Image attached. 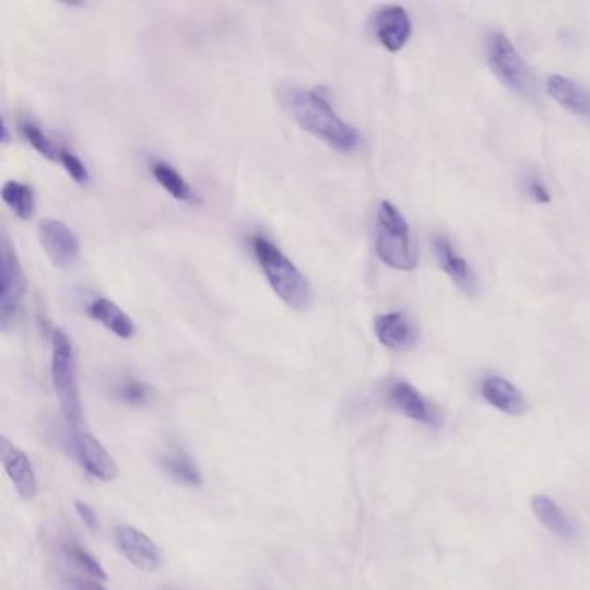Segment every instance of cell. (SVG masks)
<instances>
[{"label": "cell", "mask_w": 590, "mask_h": 590, "mask_svg": "<svg viewBox=\"0 0 590 590\" xmlns=\"http://www.w3.org/2000/svg\"><path fill=\"white\" fill-rule=\"evenodd\" d=\"M113 541L123 556L144 571H154L162 566V553L156 542L130 524H117L113 530Z\"/></svg>", "instance_id": "9"}, {"label": "cell", "mask_w": 590, "mask_h": 590, "mask_svg": "<svg viewBox=\"0 0 590 590\" xmlns=\"http://www.w3.org/2000/svg\"><path fill=\"white\" fill-rule=\"evenodd\" d=\"M73 586H75L76 590H106L99 582L88 580V578H76V580H73Z\"/></svg>", "instance_id": "28"}, {"label": "cell", "mask_w": 590, "mask_h": 590, "mask_svg": "<svg viewBox=\"0 0 590 590\" xmlns=\"http://www.w3.org/2000/svg\"><path fill=\"white\" fill-rule=\"evenodd\" d=\"M376 253L397 271H414L420 263L409 222L390 201H381L376 213Z\"/></svg>", "instance_id": "3"}, {"label": "cell", "mask_w": 590, "mask_h": 590, "mask_svg": "<svg viewBox=\"0 0 590 590\" xmlns=\"http://www.w3.org/2000/svg\"><path fill=\"white\" fill-rule=\"evenodd\" d=\"M0 196L17 219L30 221L35 215V192L28 184L20 182V180H8L2 186Z\"/></svg>", "instance_id": "21"}, {"label": "cell", "mask_w": 590, "mask_h": 590, "mask_svg": "<svg viewBox=\"0 0 590 590\" xmlns=\"http://www.w3.org/2000/svg\"><path fill=\"white\" fill-rule=\"evenodd\" d=\"M63 551L64 556H67L76 568H80L84 574H87L88 577L97 578V580H103V582L108 578L106 577L105 568L101 566V563L97 562L96 557L88 553L84 545H80L76 541H68L63 544Z\"/></svg>", "instance_id": "22"}, {"label": "cell", "mask_w": 590, "mask_h": 590, "mask_svg": "<svg viewBox=\"0 0 590 590\" xmlns=\"http://www.w3.org/2000/svg\"><path fill=\"white\" fill-rule=\"evenodd\" d=\"M26 281L22 262L8 234L2 236V271H0V326L8 331L22 314Z\"/></svg>", "instance_id": "6"}, {"label": "cell", "mask_w": 590, "mask_h": 590, "mask_svg": "<svg viewBox=\"0 0 590 590\" xmlns=\"http://www.w3.org/2000/svg\"><path fill=\"white\" fill-rule=\"evenodd\" d=\"M433 250L437 253L438 262H440L441 271L452 279L456 286L461 287L464 293L476 292V275L465 258L456 251L452 243L445 236H437L433 239Z\"/></svg>", "instance_id": "16"}, {"label": "cell", "mask_w": 590, "mask_h": 590, "mask_svg": "<svg viewBox=\"0 0 590 590\" xmlns=\"http://www.w3.org/2000/svg\"><path fill=\"white\" fill-rule=\"evenodd\" d=\"M375 35L378 43L390 52H399L408 46L412 35V20L402 5H382L375 16Z\"/></svg>", "instance_id": "10"}, {"label": "cell", "mask_w": 590, "mask_h": 590, "mask_svg": "<svg viewBox=\"0 0 590 590\" xmlns=\"http://www.w3.org/2000/svg\"><path fill=\"white\" fill-rule=\"evenodd\" d=\"M375 333L387 349L403 352L416 345L417 331L403 312H387L376 317Z\"/></svg>", "instance_id": "15"}, {"label": "cell", "mask_w": 590, "mask_h": 590, "mask_svg": "<svg viewBox=\"0 0 590 590\" xmlns=\"http://www.w3.org/2000/svg\"><path fill=\"white\" fill-rule=\"evenodd\" d=\"M38 239L50 262L59 269H71L79 262L82 250L79 236L63 221L43 219L38 224Z\"/></svg>", "instance_id": "7"}, {"label": "cell", "mask_w": 590, "mask_h": 590, "mask_svg": "<svg viewBox=\"0 0 590 590\" xmlns=\"http://www.w3.org/2000/svg\"><path fill=\"white\" fill-rule=\"evenodd\" d=\"M532 512L536 521L559 541L574 542L577 539V523L553 497L544 494L533 495Z\"/></svg>", "instance_id": "14"}, {"label": "cell", "mask_w": 590, "mask_h": 590, "mask_svg": "<svg viewBox=\"0 0 590 590\" xmlns=\"http://www.w3.org/2000/svg\"><path fill=\"white\" fill-rule=\"evenodd\" d=\"M2 464L17 495L23 500L35 499L38 494V482L34 465L23 450L9 444L5 438L2 440Z\"/></svg>", "instance_id": "12"}, {"label": "cell", "mask_w": 590, "mask_h": 590, "mask_svg": "<svg viewBox=\"0 0 590 590\" xmlns=\"http://www.w3.org/2000/svg\"><path fill=\"white\" fill-rule=\"evenodd\" d=\"M527 192L539 204L551 203V192H548V189L539 179H528Z\"/></svg>", "instance_id": "27"}, {"label": "cell", "mask_w": 590, "mask_h": 590, "mask_svg": "<svg viewBox=\"0 0 590 590\" xmlns=\"http://www.w3.org/2000/svg\"><path fill=\"white\" fill-rule=\"evenodd\" d=\"M387 396L391 405L408 420L416 421L429 428H440L444 423L438 409L426 397L421 396V391L412 387L411 382L403 379L391 381Z\"/></svg>", "instance_id": "8"}, {"label": "cell", "mask_w": 590, "mask_h": 590, "mask_svg": "<svg viewBox=\"0 0 590 590\" xmlns=\"http://www.w3.org/2000/svg\"><path fill=\"white\" fill-rule=\"evenodd\" d=\"M113 393L120 402L127 403V405H135V408L150 402L151 396H153L150 385L135 378L120 379L113 388Z\"/></svg>", "instance_id": "24"}, {"label": "cell", "mask_w": 590, "mask_h": 590, "mask_svg": "<svg viewBox=\"0 0 590 590\" xmlns=\"http://www.w3.org/2000/svg\"><path fill=\"white\" fill-rule=\"evenodd\" d=\"M87 312L92 319L101 322L108 331H111L115 337L121 338V340H130L135 334V324H133L132 317L123 312L113 299L105 298V296L94 299L88 305Z\"/></svg>", "instance_id": "18"}, {"label": "cell", "mask_w": 590, "mask_h": 590, "mask_svg": "<svg viewBox=\"0 0 590 590\" xmlns=\"http://www.w3.org/2000/svg\"><path fill=\"white\" fill-rule=\"evenodd\" d=\"M50 378L64 420L79 426L82 423V400L76 355L73 343L63 329H55L50 337Z\"/></svg>", "instance_id": "4"}, {"label": "cell", "mask_w": 590, "mask_h": 590, "mask_svg": "<svg viewBox=\"0 0 590 590\" xmlns=\"http://www.w3.org/2000/svg\"><path fill=\"white\" fill-rule=\"evenodd\" d=\"M547 92L557 105L590 120V92L577 80L554 73L547 79Z\"/></svg>", "instance_id": "17"}, {"label": "cell", "mask_w": 590, "mask_h": 590, "mask_svg": "<svg viewBox=\"0 0 590 590\" xmlns=\"http://www.w3.org/2000/svg\"><path fill=\"white\" fill-rule=\"evenodd\" d=\"M281 99L293 120L331 150L350 154L361 146V133L334 111L333 105L319 88L292 85L284 88Z\"/></svg>", "instance_id": "1"}, {"label": "cell", "mask_w": 590, "mask_h": 590, "mask_svg": "<svg viewBox=\"0 0 590 590\" xmlns=\"http://www.w3.org/2000/svg\"><path fill=\"white\" fill-rule=\"evenodd\" d=\"M20 130H22V135L25 138V141L28 142L30 146L34 148L40 156L50 160V162H59L61 148L56 146L55 142L50 141L49 135H47L37 123H34V121H22Z\"/></svg>", "instance_id": "23"}, {"label": "cell", "mask_w": 590, "mask_h": 590, "mask_svg": "<svg viewBox=\"0 0 590 590\" xmlns=\"http://www.w3.org/2000/svg\"><path fill=\"white\" fill-rule=\"evenodd\" d=\"M75 511L80 516V520L87 524L88 530H92V532L99 530V518H97L94 507L88 506L87 503H82V500H76Z\"/></svg>", "instance_id": "26"}, {"label": "cell", "mask_w": 590, "mask_h": 590, "mask_svg": "<svg viewBox=\"0 0 590 590\" xmlns=\"http://www.w3.org/2000/svg\"><path fill=\"white\" fill-rule=\"evenodd\" d=\"M151 174H153L154 180L162 186L174 200L182 201V203H200V198L192 191L188 180L184 179L179 172L172 167L167 162H154L151 163Z\"/></svg>", "instance_id": "20"}, {"label": "cell", "mask_w": 590, "mask_h": 590, "mask_svg": "<svg viewBox=\"0 0 590 590\" xmlns=\"http://www.w3.org/2000/svg\"><path fill=\"white\" fill-rule=\"evenodd\" d=\"M160 465L174 482L180 483V485H203V474H201L200 468L196 464L194 459L180 447H172L167 452L162 453Z\"/></svg>", "instance_id": "19"}, {"label": "cell", "mask_w": 590, "mask_h": 590, "mask_svg": "<svg viewBox=\"0 0 590 590\" xmlns=\"http://www.w3.org/2000/svg\"><path fill=\"white\" fill-rule=\"evenodd\" d=\"M251 250L266 274L267 283L271 284L272 292L283 299L284 305L298 312L308 310L314 302L312 286L292 258H287L269 237L260 234L251 239Z\"/></svg>", "instance_id": "2"}, {"label": "cell", "mask_w": 590, "mask_h": 590, "mask_svg": "<svg viewBox=\"0 0 590 590\" xmlns=\"http://www.w3.org/2000/svg\"><path fill=\"white\" fill-rule=\"evenodd\" d=\"M168 590H172V589H168Z\"/></svg>", "instance_id": "29"}, {"label": "cell", "mask_w": 590, "mask_h": 590, "mask_svg": "<svg viewBox=\"0 0 590 590\" xmlns=\"http://www.w3.org/2000/svg\"><path fill=\"white\" fill-rule=\"evenodd\" d=\"M486 59L491 64L492 71L499 76L506 87L512 88L518 94L530 96L535 87L532 71L527 61L521 58L520 52L516 50L515 44L509 37L494 32L488 38V49H486Z\"/></svg>", "instance_id": "5"}, {"label": "cell", "mask_w": 590, "mask_h": 590, "mask_svg": "<svg viewBox=\"0 0 590 590\" xmlns=\"http://www.w3.org/2000/svg\"><path fill=\"white\" fill-rule=\"evenodd\" d=\"M59 163L63 165L67 174L70 175L71 179L75 180L80 186H84L91 180V174H88V168L85 167V163L76 156L75 153L64 150L61 148V153H59Z\"/></svg>", "instance_id": "25"}, {"label": "cell", "mask_w": 590, "mask_h": 590, "mask_svg": "<svg viewBox=\"0 0 590 590\" xmlns=\"http://www.w3.org/2000/svg\"><path fill=\"white\" fill-rule=\"evenodd\" d=\"M73 447L80 464L94 479L101 482H111L118 476L117 461L109 456L105 445L101 444L91 433L76 429L73 433Z\"/></svg>", "instance_id": "11"}, {"label": "cell", "mask_w": 590, "mask_h": 590, "mask_svg": "<svg viewBox=\"0 0 590 590\" xmlns=\"http://www.w3.org/2000/svg\"><path fill=\"white\" fill-rule=\"evenodd\" d=\"M480 393L492 408L504 412L507 416H523L528 411L527 397L520 388H516L503 376H486L480 385Z\"/></svg>", "instance_id": "13"}]
</instances>
